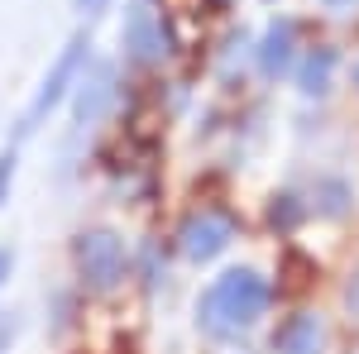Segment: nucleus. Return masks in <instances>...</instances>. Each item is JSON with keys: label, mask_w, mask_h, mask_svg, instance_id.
Listing matches in <instances>:
<instances>
[{"label": "nucleus", "mask_w": 359, "mask_h": 354, "mask_svg": "<svg viewBox=\"0 0 359 354\" xmlns=\"http://www.w3.org/2000/svg\"><path fill=\"white\" fill-rule=\"evenodd\" d=\"M273 306V282L259 268H225L196 297V330L211 340H240Z\"/></svg>", "instance_id": "nucleus-1"}, {"label": "nucleus", "mask_w": 359, "mask_h": 354, "mask_svg": "<svg viewBox=\"0 0 359 354\" xmlns=\"http://www.w3.org/2000/svg\"><path fill=\"white\" fill-rule=\"evenodd\" d=\"M91 62V39L86 34H72L67 43H62V53L53 57V67L43 72V82H39V91H34V101H29L25 120H20V139L34 135L48 115H53L67 96H72V86H77V77H82V67Z\"/></svg>", "instance_id": "nucleus-2"}, {"label": "nucleus", "mask_w": 359, "mask_h": 354, "mask_svg": "<svg viewBox=\"0 0 359 354\" xmlns=\"http://www.w3.org/2000/svg\"><path fill=\"white\" fill-rule=\"evenodd\" d=\"M72 264H77V278L91 292H115L130 278V245L115 230L96 225V230H82L72 240Z\"/></svg>", "instance_id": "nucleus-3"}, {"label": "nucleus", "mask_w": 359, "mask_h": 354, "mask_svg": "<svg viewBox=\"0 0 359 354\" xmlns=\"http://www.w3.org/2000/svg\"><path fill=\"white\" fill-rule=\"evenodd\" d=\"M230 240H235V220L225 216V211H192V216L182 220V230H177V249L192 264L221 259L225 249H230Z\"/></svg>", "instance_id": "nucleus-4"}, {"label": "nucleus", "mask_w": 359, "mask_h": 354, "mask_svg": "<svg viewBox=\"0 0 359 354\" xmlns=\"http://www.w3.org/2000/svg\"><path fill=\"white\" fill-rule=\"evenodd\" d=\"M120 43H125V57H130L135 67H154V62H163V53H168L163 20H158V10H154L149 0H135V5L125 10Z\"/></svg>", "instance_id": "nucleus-5"}, {"label": "nucleus", "mask_w": 359, "mask_h": 354, "mask_svg": "<svg viewBox=\"0 0 359 354\" xmlns=\"http://www.w3.org/2000/svg\"><path fill=\"white\" fill-rule=\"evenodd\" d=\"M111 106H115V67L91 57L82 67V77H77V86H72V120H77V130L101 125Z\"/></svg>", "instance_id": "nucleus-6"}, {"label": "nucleus", "mask_w": 359, "mask_h": 354, "mask_svg": "<svg viewBox=\"0 0 359 354\" xmlns=\"http://www.w3.org/2000/svg\"><path fill=\"white\" fill-rule=\"evenodd\" d=\"M273 354H326V321L316 311H297L273 330Z\"/></svg>", "instance_id": "nucleus-7"}, {"label": "nucleus", "mask_w": 359, "mask_h": 354, "mask_svg": "<svg viewBox=\"0 0 359 354\" xmlns=\"http://www.w3.org/2000/svg\"><path fill=\"white\" fill-rule=\"evenodd\" d=\"M292 48H297V25H292V20H273V25L264 29L259 48H254L259 72H264L269 82H278V77L292 67Z\"/></svg>", "instance_id": "nucleus-8"}, {"label": "nucleus", "mask_w": 359, "mask_h": 354, "mask_svg": "<svg viewBox=\"0 0 359 354\" xmlns=\"http://www.w3.org/2000/svg\"><path fill=\"white\" fill-rule=\"evenodd\" d=\"M335 67H340V53L335 48H326V43L306 48L302 62H297V91L302 96H326L335 86Z\"/></svg>", "instance_id": "nucleus-9"}, {"label": "nucleus", "mask_w": 359, "mask_h": 354, "mask_svg": "<svg viewBox=\"0 0 359 354\" xmlns=\"http://www.w3.org/2000/svg\"><path fill=\"white\" fill-rule=\"evenodd\" d=\"M345 201H350V187L345 182H321L316 187V211L321 216H345Z\"/></svg>", "instance_id": "nucleus-10"}, {"label": "nucleus", "mask_w": 359, "mask_h": 354, "mask_svg": "<svg viewBox=\"0 0 359 354\" xmlns=\"http://www.w3.org/2000/svg\"><path fill=\"white\" fill-rule=\"evenodd\" d=\"M15 172H20V149H0V206L10 201V187H15Z\"/></svg>", "instance_id": "nucleus-11"}, {"label": "nucleus", "mask_w": 359, "mask_h": 354, "mask_svg": "<svg viewBox=\"0 0 359 354\" xmlns=\"http://www.w3.org/2000/svg\"><path fill=\"white\" fill-rule=\"evenodd\" d=\"M72 5H77V15H82V20H101V15L111 10V0H72Z\"/></svg>", "instance_id": "nucleus-12"}, {"label": "nucleus", "mask_w": 359, "mask_h": 354, "mask_svg": "<svg viewBox=\"0 0 359 354\" xmlns=\"http://www.w3.org/2000/svg\"><path fill=\"white\" fill-rule=\"evenodd\" d=\"M15 330H20V321H15V316H0V354H10V345H15Z\"/></svg>", "instance_id": "nucleus-13"}, {"label": "nucleus", "mask_w": 359, "mask_h": 354, "mask_svg": "<svg viewBox=\"0 0 359 354\" xmlns=\"http://www.w3.org/2000/svg\"><path fill=\"white\" fill-rule=\"evenodd\" d=\"M10 273H15V249H10V245H0V287L10 282Z\"/></svg>", "instance_id": "nucleus-14"}, {"label": "nucleus", "mask_w": 359, "mask_h": 354, "mask_svg": "<svg viewBox=\"0 0 359 354\" xmlns=\"http://www.w3.org/2000/svg\"><path fill=\"white\" fill-rule=\"evenodd\" d=\"M321 10H331V15H350V10H359V0H321Z\"/></svg>", "instance_id": "nucleus-15"}, {"label": "nucleus", "mask_w": 359, "mask_h": 354, "mask_svg": "<svg viewBox=\"0 0 359 354\" xmlns=\"http://www.w3.org/2000/svg\"><path fill=\"white\" fill-rule=\"evenodd\" d=\"M350 306H355V311H359V273H355V278H350Z\"/></svg>", "instance_id": "nucleus-16"}, {"label": "nucleus", "mask_w": 359, "mask_h": 354, "mask_svg": "<svg viewBox=\"0 0 359 354\" xmlns=\"http://www.w3.org/2000/svg\"><path fill=\"white\" fill-rule=\"evenodd\" d=\"M355 86H359V62H355Z\"/></svg>", "instance_id": "nucleus-17"}]
</instances>
